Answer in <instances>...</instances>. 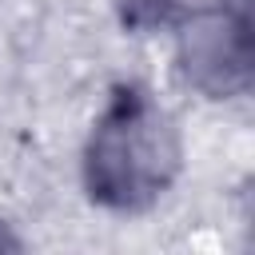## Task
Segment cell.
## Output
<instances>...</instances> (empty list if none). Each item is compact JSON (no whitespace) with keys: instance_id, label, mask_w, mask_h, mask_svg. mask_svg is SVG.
<instances>
[{"instance_id":"7a4b0ae2","label":"cell","mask_w":255,"mask_h":255,"mask_svg":"<svg viewBox=\"0 0 255 255\" xmlns=\"http://www.w3.org/2000/svg\"><path fill=\"white\" fill-rule=\"evenodd\" d=\"M175 68L207 100L243 96L251 84V8L215 0L175 16Z\"/></svg>"},{"instance_id":"3957f363","label":"cell","mask_w":255,"mask_h":255,"mask_svg":"<svg viewBox=\"0 0 255 255\" xmlns=\"http://www.w3.org/2000/svg\"><path fill=\"white\" fill-rule=\"evenodd\" d=\"M112 4H116L120 24L131 28V32L163 28V24H171L183 12V0H112Z\"/></svg>"},{"instance_id":"6da1fadb","label":"cell","mask_w":255,"mask_h":255,"mask_svg":"<svg viewBox=\"0 0 255 255\" xmlns=\"http://www.w3.org/2000/svg\"><path fill=\"white\" fill-rule=\"evenodd\" d=\"M183 163V143L171 112L147 88H116L84 139V187L108 211L155 207Z\"/></svg>"}]
</instances>
